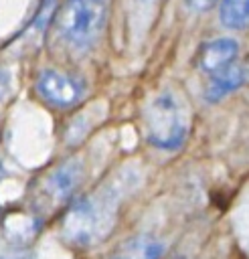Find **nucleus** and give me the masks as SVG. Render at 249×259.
Wrapping results in <instances>:
<instances>
[{"label":"nucleus","mask_w":249,"mask_h":259,"mask_svg":"<svg viewBox=\"0 0 249 259\" xmlns=\"http://www.w3.org/2000/svg\"><path fill=\"white\" fill-rule=\"evenodd\" d=\"M121 190L105 184L99 190L79 198L63 219V237L75 245H93L103 241L115 225Z\"/></svg>","instance_id":"f257e3e1"},{"label":"nucleus","mask_w":249,"mask_h":259,"mask_svg":"<svg viewBox=\"0 0 249 259\" xmlns=\"http://www.w3.org/2000/svg\"><path fill=\"white\" fill-rule=\"evenodd\" d=\"M144 127L148 140L160 150H176L188 134V113L180 97L172 91H160L144 107Z\"/></svg>","instance_id":"f03ea898"},{"label":"nucleus","mask_w":249,"mask_h":259,"mask_svg":"<svg viewBox=\"0 0 249 259\" xmlns=\"http://www.w3.org/2000/svg\"><path fill=\"white\" fill-rule=\"evenodd\" d=\"M107 20V0H65L55 14V32L69 47L95 42Z\"/></svg>","instance_id":"7ed1b4c3"},{"label":"nucleus","mask_w":249,"mask_h":259,"mask_svg":"<svg viewBox=\"0 0 249 259\" xmlns=\"http://www.w3.org/2000/svg\"><path fill=\"white\" fill-rule=\"evenodd\" d=\"M36 91L47 103L55 107H71L81 99L83 85L69 73L57 69H43L36 77Z\"/></svg>","instance_id":"20e7f679"},{"label":"nucleus","mask_w":249,"mask_h":259,"mask_svg":"<svg viewBox=\"0 0 249 259\" xmlns=\"http://www.w3.org/2000/svg\"><path fill=\"white\" fill-rule=\"evenodd\" d=\"M239 55V42L235 38L229 36H221V38H213L209 42H204L198 51V67L200 71L213 75L221 69H225L227 65H231Z\"/></svg>","instance_id":"39448f33"},{"label":"nucleus","mask_w":249,"mask_h":259,"mask_svg":"<svg viewBox=\"0 0 249 259\" xmlns=\"http://www.w3.org/2000/svg\"><path fill=\"white\" fill-rule=\"evenodd\" d=\"M83 170H81V162L79 160H67L63 164H59L45 180V190L53 200H65L71 196V192L77 188V184L81 182Z\"/></svg>","instance_id":"423d86ee"},{"label":"nucleus","mask_w":249,"mask_h":259,"mask_svg":"<svg viewBox=\"0 0 249 259\" xmlns=\"http://www.w3.org/2000/svg\"><path fill=\"white\" fill-rule=\"evenodd\" d=\"M245 83V67L243 65H227L225 69L213 73V77L209 79L204 97L209 101H219L225 95L233 93L235 89H239Z\"/></svg>","instance_id":"0eeeda50"},{"label":"nucleus","mask_w":249,"mask_h":259,"mask_svg":"<svg viewBox=\"0 0 249 259\" xmlns=\"http://www.w3.org/2000/svg\"><path fill=\"white\" fill-rule=\"evenodd\" d=\"M164 245L148 235L132 237L123 241L107 259H162Z\"/></svg>","instance_id":"6e6552de"},{"label":"nucleus","mask_w":249,"mask_h":259,"mask_svg":"<svg viewBox=\"0 0 249 259\" xmlns=\"http://www.w3.org/2000/svg\"><path fill=\"white\" fill-rule=\"evenodd\" d=\"M219 18L231 30H243L249 22V0H221Z\"/></svg>","instance_id":"1a4fd4ad"},{"label":"nucleus","mask_w":249,"mask_h":259,"mask_svg":"<svg viewBox=\"0 0 249 259\" xmlns=\"http://www.w3.org/2000/svg\"><path fill=\"white\" fill-rule=\"evenodd\" d=\"M186 2V6L190 8V10H194V12H206V10H211L219 0H184Z\"/></svg>","instance_id":"9d476101"},{"label":"nucleus","mask_w":249,"mask_h":259,"mask_svg":"<svg viewBox=\"0 0 249 259\" xmlns=\"http://www.w3.org/2000/svg\"><path fill=\"white\" fill-rule=\"evenodd\" d=\"M8 89H10V75H8V71L0 69V99L8 93Z\"/></svg>","instance_id":"9b49d317"}]
</instances>
